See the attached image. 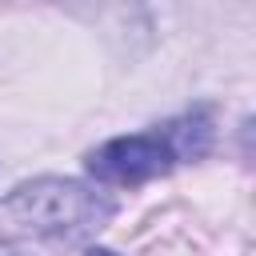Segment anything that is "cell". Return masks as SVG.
<instances>
[{
	"instance_id": "6da1fadb",
	"label": "cell",
	"mask_w": 256,
	"mask_h": 256,
	"mask_svg": "<svg viewBox=\"0 0 256 256\" xmlns=\"http://www.w3.org/2000/svg\"><path fill=\"white\" fill-rule=\"evenodd\" d=\"M116 204L80 180H32L0 200V256H68L84 248Z\"/></svg>"
},
{
	"instance_id": "7a4b0ae2",
	"label": "cell",
	"mask_w": 256,
	"mask_h": 256,
	"mask_svg": "<svg viewBox=\"0 0 256 256\" xmlns=\"http://www.w3.org/2000/svg\"><path fill=\"white\" fill-rule=\"evenodd\" d=\"M208 148V120L200 112L168 120L164 128L116 136L88 152V172L104 184H144L152 176H164L180 160H192Z\"/></svg>"
},
{
	"instance_id": "3957f363",
	"label": "cell",
	"mask_w": 256,
	"mask_h": 256,
	"mask_svg": "<svg viewBox=\"0 0 256 256\" xmlns=\"http://www.w3.org/2000/svg\"><path fill=\"white\" fill-rule=\"evenodd\" d=\"M88 256H112V252H100V248H88Z\"/></svg>"
}]
</instances>
